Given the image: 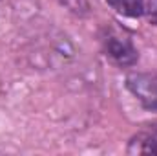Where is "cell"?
Returning <instances> with one entry per match:
<instances>
[{
  "instance_id": "2",
  "label": "cell",
  "mask_w": 157,
  "mask_h": 156,
  "mask_svg": "<svg viewBox=\"0 0 157 156\" xmlns=\"http://www.w3.org/2000/svg\"><path fill=\"white\" fill-rule=\"evenodd\" d=\"M102 48H104L106 57H110L119 66H132V64H135V61L139 57L132 40L126 35H121L119 31H113V30H110L102 37Z\"/></svg>"
},
{
  "instance_id": "5",
  "label": "cell",
  "mask_w": 157,
  "mask_h": 156,
  "mask_svg": "<svg viewBox=\"0 0 157 156\" xmlns=\"http://www.w3.org/2000/svg\"><path fill=\"white\" fill-rule=\"evenodd\" d=\"M144 15L152 24H157V0H144Z\"/></svg>"
},
{
  "instance_id": "1",
  "label": "cell",
  "mask_w": 157,
  "mask_h": 156,
  "mask_svg": "<svg viewBox=\"0 0 157 156\" xmlns=\"http://www.w3.org/2000/svg\"><path fill=\"white\" fill-rule=\"evenodd\" d=\"M126 88L148 110L157 112V74L133 72L126 77Z\"/></svg>"
},
{
  "instance_id": "4",
  "label": "cell",
  "mask_w": 157,
  "mask_h": 156,
  "mask_svg": "<svg viewBox=\"0 0 157 156\" xmlns=\"http://www.w3.org/2000/svg\"><path fill=\"white\" fill-rule=\"evenodd\" d=\"M108 4L124 17L137 18L144 15V0H108Z\"/></svg>"
},
{
  "instance_id": "3",
  "label": "cell",
  "mask_w": 157,
  "mask_h": 156,
  "mask_svg": "<svg viewBox=\"0 0 157 156\" xmlns=\"http://www.w3.org/2000/svg\"><path fill=\"white\" fill-rule=\"evenodd\" d=\"M130 154H157V127L139 132L128 145Z\"/></svg>"
}]
</instances>
